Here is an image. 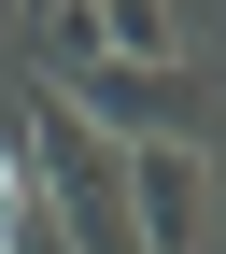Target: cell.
Returning a JSON list of instances; mask_svg holds the SVG:
<instances>
[{
    "label": "cell",
    "mask_w": 226,
    "mask_h": 254,
    "mask_svg": "<svg viewBox=\"0 0 226 254\" xmlns=\"http://www.w3.org/2000/svg\"><path fill=\"white\" fill-rule=\"evenodd\" d=\"M0 254H71V226L43 212V184H28V155L0 141Z\"/></svg>",
    "instance_id": "3"
},
{
    "label": "cell",
    "mask_w": 226,
    "mask_h": 254,
    "mask_svg": "<svg viewBox=\"0 0 226 254\" xmlns=\"http://www.w3.org/2000/svg\"><path fill=\"white\" fill-rule=\"evenodd\" d=\"M43 99H71L99 141H184V155L212 141V85H198V57H85L71 85H43Z\"/></svg>",
    "instance_id": "1"
},
{
    "label": "cell",
    "mask_w": 226,
    "mask_h": 254,
    "mask_svg": "<svg viewBox=\"0 0 226 254\" xmlns=\"http://www.w3.org/2000/svg\"><path fill=\"white\" fill-rule=\"evenodd\" d=\"M127 240H142V254H198L212 240V155L127 141Z\"/></svg>",
    "instance_id": "2"
},
{
    "label": "cell",
    "mask_w": 226,
    "mask_h": 254,
    "mask_svg": "<svg viewBox=\"0 0 226 254\" xmlns=\"http://www.w3.org/2000/svg\"><path fill=\"white\" fill-rule=\"evenodd\" d=\"M99 57H184V0H85Z\"/></svg>",
    "instance_id": "4"
}]
</instances>
